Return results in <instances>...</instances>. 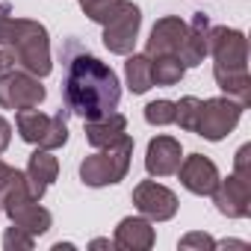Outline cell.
Returning <instances> with one entry per match:
<instances>
[{"instance_id": "cell-1", "label": "cell", "mask_w": 251, "mask_h": 251, "mask_svg": "<svg viewBox=\"0 0 251 251\" xmlns=\"http://www.w3.org/2000/svg\"><path fill=\"white\" fill-rule=\"evenodd\" d=\"M62 98H65L68 112L80 115L83 121H92L118 109L121 83H118V74L106 62H100L92 53H77L68 62Z\"/></svg>"}, {"instance_id": "cell-2", "label": "cell", "mask_w": 251, "mask_h": 251, "mask_svg": "<svg viewBox=\"0 0 251 251\" xmlns=\"http://www.w3.org/2000/svg\"><path fill=\"white\" fill-rule=\"evenodd\" d=\"M210 56L216 86L248 109L251 103V74H248V39L233 27L210 30Z\"/></svg>"}, {"instance_id": "cell-3", "label": "cell", "mask_w": 251, "mask_h": 251, "mask_svg": "<svg viewBox=\"0 0 251 251\" xmlns=\"http://www.w3.org/2000/svg\"><path fill=\"white\" fill-rule=\"evenodd\" d=\"M0 48L12 56L18 68L36 77H48L53 71L48 27L33 18H15L6 3L0 6Z\"/></svg>"}, {"instance_id": "cell-4", "label": "cell", "mask_w": 251, "mask_h": 251, "mask_svg": "<svg viewBox=\"0 0 251 251\" xmlns=\"http://www.w3.org/2000/svg\"><path fill=\"white\" fill-rule=\"evenodd\" d=\"M133 163V139L124 133L115 145L109 148H95V154H89L80 163V180L92 189L100 186H115L127 177Z\"/></svg>"}, {"instance_id": "cell-5", "label": "cell", "mask_w": 251, "mask_h": 251, "mask_svg": "<svg viewBox=\"0 0 251 251\" xmlns=\"http://www.w3.org/2000/svg\"><path fill=\"white\" fill-rule=\"evenodd\" d=\"M0 210L9 216V222H12V225H18V227L30 230L33 236L48 233V230H50V225H53L50 210H45V207L39 204V198H33V192H30V186H27L24 172H15V177L9 180V186L0 192Z\"/></svg>"}, {"instance_id": "cell-6", "label": "cell", "mask_w": 251, "mask_h": 251, "mask_svg": "<svg viewBox=\"0 0 251 251\" xmlns=\"http://www.w3.org/2000/svg\"><path fill=\"white\" fill-rule=\"evenodd\" d=\"M15 130L27 145L45 148V151H56L68 142V121L62 112L56 115H45L36 109H21L15 112Z\"/></svg>"}, {"instance_id": "cell-7", "label": "cell", "mask_w": 251, "mask_h": 251, "mask_svg": "<svg viewBox=\"0 0 251 251\" xmlns=\"http://www.w3.org/2000/svg\"><path fill=\"white\" fill-rule=\"evenodd\" d=\"M48 98V89L42 86V77L12 65L0 74V109H12V112H21V109H36L42 106Z\"/></svg>"}, {"instance_id": "cell-8", "label": "cell", "mask_w": 251, "mask_h": 251, "mask_svg": "<svg viewBox=\"0 0 251 251\" xmlns=\"http://www.w3.org/2000/svg\"><path fill=\"white\" fill-rule=\"evenodd\" d=\"M245 106L236 103L233 98L227 95H219V98H207L201 100V115H198V127L195 133L207 142H222L225 136H230L236 130V124L242 118Z\"/></svg>"}, {"instance_id": "cell-9", "label": "cell", "mask_w": 251, "mask_h": 251, "mask_svg": "<svg viewBox=\"0 0 251 251\" xmlns=\"http://www.w3.org/2000/svg\"><path fill=\"white\" fill-rule=\"evenodd\" d=\"M139 30H142V9L133 0H121L112 18L103 24V48L115 56H127L133 53Z\"/></svg>"}, {"instance_id": "cell-10", "label": "cell", "mask_w": 251, "mask_h": 251, "mask_svg": "<svg viewBox=\"0 0 251 251\" xmlns=\"http://www.w3.org/2000/svg\"><path fill=\"white\" fill-rule=\"evenodd\" d=\"M133 204H136L139 216H145L151 222H169L177 216V207H180L177 195L157 180H139L133 186Z\"/></svg>"}, {"instance_id": "cell-11", "label": "cell", "mask_w": 251, "mask_h": 251, "mask_svg": "<svg viewBox=\"0 0 251 251\" xmlns=\"http://www.w3.org/2000/svg\"><path fill=\"white\" fill-rule=\"evenodd\" d=\"M216 210L227 219H248L251 216V180L239 177L236 172L227 175L225 180L219 177L216 189L210 192Z\"/></svg>"}, {"instance_id": "cell-12", "label": "cell", "mask_w": 251, "mask_h": 251, "mask_svg": "<svg viewBox=\"0 0 251 251\" xmlns=\"http://www.w3.org/2000/svg\"><path fill=\"white\" fill-rule=\"evenodd\" d=\"M186 39V21L177 15H163L154 27L151 36L145 42V56H177Z\"/></svg>"}, {"instance_id": "cell-13", "label": "cell", "mask_w": 251, "mask_h": 251, "mask_svg": "<svg viewBox=\"0 0 251 251\" xmlns=\"http://www.w3.org/2000/svg\"><path fill=\"white\" fill-rule=\"evenodd\" d=\"M177 175H180L183 189L192 192V195H210V192L216 189V183H219V169H216V163H213L210 157H204V154H189V157H183L180 166H177Z\"/></svg>"}, {"instance_id": "cell-14", "label": "cell", "mask_w": 251, "mask_h": 251, "mask_svg": "<svg viewBox=\"0 0 251 251\" xmlns=\"http://www.w3.org/2000/svg\"><path fill=\"white\" fill-rule=\"evenodd\" d=\"M183 160V148L175 136H154L148 142V151H145V172L151 177H169V175H177V166Z\"/></svg>"}, {"instance_id": "cell-15", "label": "cell", "mask_w": 251, "mask_h": 251, "mask_svg": "<svg viewBox=\"0 0 251 251\" xmlns=\"http://www.w3.org/2000/svg\"><path fill=\"white\" fill-rule=\"evenodd\" d=\"M115 248L121 251H148L157 242V230L154 222L145 216H124L115 225V236H112Z\"/></svg>"}, {"instance_id": "cell-16", "label": "cell", "mask_w": 251, "mask_h": 251, "mask_svg": "<svg viewBox=\"0 0 251 251\" xmlns=\"http://www.w3.org/2000/svg\"><path fill=\"white\" fill-rule=\"evenodd\" d=\"M210 30H213L210 18L204 12H195L192 21L186 24V39H183L180 53H177L183 68H195V65H201L210 56Z\"/></svg>"}, {"instance_id": "cell-17", "label": "cell", "mask_w": 251, "mask_h": 251, "mask_svg": "<svg viewBox=\"0 0 251 251\" xmlns=\"http://www.w3.org/2000/svg\"><path fill=\"white\" fill-rule=\"evenodd\" d=\"M24 177H27V186L33 192V198H45V192L53 186V180L59 177V160L53 157V151H45V148H36L30 154V163L24 169Z\"/></svg>"}, {"instance_id": "cell-18", "label": "cell", "mask_w": 251, "mask_h": 251, "mask_svg": "<svg viewBox=\"0 0 251 251\" xmlns=\"http://www.w3.org/2000/svg\"><path fill=\"white\" fill-rule=\"evenodd\" d=\"M83 127H86V142L92 148H109L127 133V118L121 112H109V115L83 121Z\"/></svg>"}, {"instance_id": "cell-19", "label": "cell", "mask_w": 251, "mask_h": 251, "mask_svg": "<svg viewBox=\"0 0 251 251\" xmlns=\"http://www.w3.org/2000/svg\"><path fill=\"white\" fill-rule=\"evenodd\" d=\"M124 80L133 95H145L154 86V74H151V56L145 53H127L124 62Z\"/></svg>"}, {"instance_id": "cell-20", "label": "cell", "mask_w": 251, "mask_h": 251, "mask_svg": "<svg viewBox=\"0 0 251 251\" xmlns=\"http://www.w3.org/2000/svg\"><path fill=\"white\" fill-rule=\"evenodd\" d=\"M151 74H154V86H177L183 80L186 68L177 56H154L151 59Z\"/></svg>"}, {"instance_id": "cell-21", "label": "cell", "mask_w": 251, "mask_h": 251, "mask_svg": "<svg viewBox=\"0 0 251 251\" xmlns=\"http://www.w3.org/2000/svg\"><path fill=\"white\" fill-rule=\"evenodd\" d=\"M175 106H177L175 124H177L180 130H186V133H195V127H198V115H201V98L186 95V98L175 100Z\"/></svg>"}, {"instance_id": "cell-22", "label": "cell", "mask_w": 251, "mask_h": 251, "mask_svg": "<svg viewBox=\"0 0 251 251\" xmlns=\"http://www.w3.org/2000/svg\"><path fill=\"white\" fill-rule=\"evenodd\" d=\"M175 112H177L175 100L160 98V100H151L145 106V121L151 124V127H169V124H175Z\"/></svg>"}, {"instance_id": "cell-23", "label": "cell", "mask_w": 251, "mask_h": 251, "mask_svg": "<svg viewBox=\"0 0 251 251\" xmlns=\"http://www.w3.org/2000/svg\"><path fill=\"white\" fill-rule=\"evenodd\" d=\"M118 3H121V0H80V9H83V15L89 21H95V24L103 27L112 18V12L118 9Z\"/></svg>"}, {"instance_id": "cell-24", "label": "cell", "mask_w": 251, "mask_h": 251, "mask_svg": "<svg viewBox=\"0 0 251 251\" xmlns=\"http://www.w3.org/2000/svg\"><path fill=\"white\" fill-rule=\"evenodd\" d=\"M33 245H36V236L30 230H24L18 225L6 227V233H3V248L6 251H30Z\"/></svg>"}, {"instance_id": "cell-25", "label": "cell", "mask_w": 251, "mask_h": 251, "mask_svg": "<svg viewBox=\"0 0 251 251\" xmlns=\"http://www.w3.org/2000/svg\"><path fill=\"white\" fill-rule=\"evenodd\" d=\"M213 248H216V239L204 230H192L180 236V251H213Z\"/></svg>"}, {"instance_id": "cell-26", "label": "cell", "mask_w": 251, "mask_h": 251, "mask_svg": "<svg viewBox=\"0 0 251 251\" xmlns=\"http://www.w3.org/2000/svg\"><path fill=\"white\" fill-rule=\"evenodd\" d=\"M233 172L245 180H251V145H242L233 157Z\"/></svg>"}, {"instance_id": "cell-27", "label": "cell", "mask_w": 251, "mask_h": 251, "mask_svg": "<svg viewBox=\"0 0 251 251\" xmlns=\"http://www.w3.org/2000/svg\"><path fill=\"white\" fill-rule=\"evenodd\" d=\"M9 142H12V124H9L3 115H0V154L9 148Z\"/></svg>"}, {"instance_id": "cell-28", "label": "cell", "mask_w": 251, "mask_h": 251, "mask_svg": "<svg viewBox=\"0 0 251 251\" xmlns=\"http://www.w3.org/2000/svg\"><path fill=\"white\" fill-rule=\"evenodd\" d=\"M15 172H18V169H12L9 163H3V160H0V192H3V189L9 186V180L15 177Z\"/></svg>"}, {"instance_id": "cell-29", "label": "cell", "mask_w": 251, "mask_h": 251, "mask_svg": "<svg viewBox=\"0 0 251 251\" xmlns=\"http://www.w3.org/2000/svg\"><path fill=\"white\" fill-rule=\"evenodd\" d=\"M12 65H15V62H12V56H9L6 50H0V74H3L6 68H12Z\"/></svg>"}, {"instance_id": "cell-30", "label": "cell", "mask_w": 251, "mask_h": 251, "mask_svg": "<svg viewBox=\"0 0 251 251\" xmlns=\"http://www.w3.org/2000/svg\"><path fill=\"white\" fill-rule=\"evenodd\" d=\"M89 248H115V242L112 239H92Z\"/></svg>"}, {"instance_id": "cell-31", "label": "cell", "mask_w": 251, "mask_h": 251, "mask_svg": "<svg viewBox=\"0 0 251 251\" xmlns=\"http://www.w3.org/2000/svg\"><path fill=\"white\" fill-rule=\"evenodd\" d=\"M0 6H3V3H0Z\"/></svg>"}, {"instance_id": "cell-32", "label": "cell", "mask_w": 251, "mask_h": 251, "mask_svg": "<svg viewBox=\"0 0 251 251\" xmlns=\"http://www.w3.org/2000/svg\"><path fill=\"white\" fill-rule=\"evenodd\" d=\"M0 213H3V210H0Z\"/></svg>"}]
</instances>
